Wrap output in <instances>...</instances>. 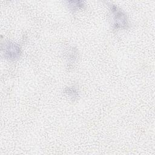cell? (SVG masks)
Masks as SVG:
<instances>
[{
  "label": "cell",
  "mask_w": 155,
  "mask_h": 155,
  "mask_svg": "<svg viewBox=\"0 0 155 155\" xmlns=\"http://www.w3.org/2000/svg\"><path fill=\"white\" fill-rule=\"evenodd\" d=\"M65 93L67 96H70L73 99H76L78 96V91L74 87H66L65 89Z\"/></svg>",
  "instance_id": "obj_4"
},
{
  "label": "cell",
  "mask_w": 155,
  "mask_h": 155,
  "mask_svg": "<svg viewBox=\"0 0 155 155\" xmlns=\"http://www.w3.org/2000/svg\"><path fill=\"white\" fill-rule=\"evenodd\" d=\"M66 2L68 8L73 12L79 10L84 9L85 5L84 2L82 1H67Z\"/></svg>",
  "instance_id": "obj_3"
},
{
  "label": "cell",
  "mask_w": 155,
  "mask_h": 155,
  "mask_svg": "<svg viewBox=\"0 0 155 155\" xmlns=\"http://www.w3.org/2000/svg\"><path fill=\"white\" fill-rule=\"evenodd\" d=\"M109 7L113 16V28L114 30L128 28L130 24L126 14L115 5L110 4Z\"/></svg>",
  "instance_id": "obj_1"
},
{
  "label": "cell",
  "mask_w": 155,
  "mask_h": 155,
  "mask_svg": "<svg viewBox=\"0 0 155 155\" xmlns=\"http://www.w3.org/2000/svg\"><path fill=\"white\" fill-rule=\"evenodd\" d=\"M2 53L4 57L9 61H16L21 55L22 51L20 46L12 41H5L1 46Z\"/></svg>",
  "instance_id": "obj_2"
}]
</instances>
